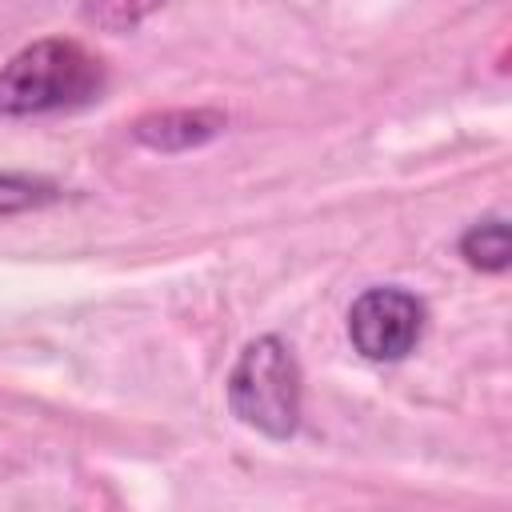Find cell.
I'll return each mask as SVG.
<instances>
[{"label": "cell", "instance_id": "obj_3", "mask_svg": "<svg viewBox=\"0 0 512 512\" xmlns=\"http://www.w3.org/2000/svg\"><path fill=\"white\" fill-rule=\"evenodd\" d=\"M424 332V304L404 288H368L348 308V336L368 360H404Z\"/></svg>", "mask_w": 512, "mask_h": 512}, {"label": "cell", "instance_id": "obj_1", "mask_svg": "<svg viewBox=\"0 0 512 512\" xmlns=\"http://www.w3.org/2000/svg\"><path fill=\"white\" fill-rule=\"evenodd\" d=\"M104 88V64L76 40H36L0 68V116L80 108Z\"/></svg>", "mask_w": 512, "mask_h": 512}, {"label": "cell", "instance_id": "obj_4", "mask_svg": "<svg viewBox=\"0 0 512 512\" xmlns=\"http://www.w3.org/2000/svg\"><path fill=\"white\" fill-rule=\"evenodd\" d=\"M224 132V116L212 108H176V112H152L132 124V136L156 152H184L196 144H208Z\"/></svg>", "mask_w": 512, "mask_h": 512}, {"label": "cell", "instance_id": "obj_2", "mask_svg": "<svg viewBox=\"0 0 512 512\" xmlns=\"http://www.w3.org/2000/svg\"><path fill=\"white\" fill-rule=\"evenodd\" d=\"M228 404L248 428L264 432L272 440H284L296 432L300 368L280 336H260L240 352V360L228 376Z\"/></svg>", "mask_w": 512, "mask_h": 512}, {"label": "cell", "instance_id": "obj_7", "mask_svg": "<svg viewBox=\"0 0 512 512\" xmlns=\"http://www.w3.org/2000/svg\"><path fill=\"white\" fill-rule=\"evenodd\" d=\"M56 200V188L32 176H0V212H24Z\"/></svg>", "mask_w": 512, "mask_h": 512}, {"label": "cell", "instance_id": "obj_6", "mask_svg": "<svg viewBox=\"0 0 512 512\" xmlns=\"http://www.w3.org/2000/svg\"><path fill=\"white\" fill-rule=\"evenodd\" d=\"M164 0H84V20L104 32H132L144 16H152Z\"/></svg>", "mask_w": 512, "mask_h": 512}, {"label": "cell", "instance_id": "obj_5", "mask_svg": "<svg viewBox=\"0 0 512 512\" xmlns=\"http://www.w3.org/2000/svg\"><path fill=\"white\" fill-rule=\"evenodd\" d=\"M460 256H464L472 268H480V272H504L508 260H512L508 224H504V220L472 224V228L460 236Z\"/></svg>", "mask_w": 512, "mask_h": 512}]
</instances>
